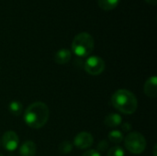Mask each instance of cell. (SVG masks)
I'll return each instance as SVG.
<instances>
[{"label": "cell", "instance_id": "obj_6", "mask_svg": "<svg viewBox=\"0 0 157 156\" xmlns=\"http://www.w3.org/2000/svg\"><path fill=\"white\" fill-rule=\"evenodd\" d=\"M18 136L13 131H7L3 134L2 137V144L4 148L8 152H14L17 150L18 146Z\"/></svg>", "mask_w": 157, "mask_h": 156}, {"label": "cell", "instance_id": "obj_9", "mask_svg": "<svg viewBox=\"0 0 157 156\" xmlns=\"http://www.w3.org/2000/svg\"><path fill=\"white\" fill-rule=\"evenodd\" d=\"M36 152H37V146L31 141H27L23 143L19 148L20 156H35Z\"/></svg>", "mask_w": 157, "mask_h": 156}, {"label": "cell", "instance_id": "obj_7", "mask_svg": "<svg viewBox=\"0 0 157 156\" xmlns=\"http://www.w3.org/2000/svg\"><path fill=\"white\" fill-rule=\"evenodd\" d=\"M93 143L94 138L87 131H81L74 138V145L80 150L88 149L92 146Z\"/></svg>", "mask_w": 157, "mask_h": 156}, {"label": "cell", "instance_id": "obj_10", "mask_svg": "<svg viewBox=\"0 0 157 156\" xmlns=\"http://www.w3.org/2000/svg\"><path fill=\"white\" fill-rule=\"evenodd\" d=\"M72 57V53L67 49L59 50L54 55V62L58 64H65L67 63Z\"/></svg>", "mask_w": 157, "mask_h": 156}, {"label": "cell", "instance_id": "obj_14", "mask_svg": "<svg viewBox=\"0 0 157 156\" xmlns=\"http://www.w3.org/2000/svg\"><path fill=\"white\" fill-rule=\"evenodd\" d=\"M123 139H124V137H123L122 132L120 131H118V130L111 131L109 133V140L110 142H112L113 143L119 144V143H121L123 141Z\"/></svg>", "mask_w": 157, "mask_h": 156}, {"label": "cell", "instance_id": "obj_1", "mask_svg": "<svg viewBox=\"0 0 157 156\" xmlns=\"http://www.w3.org/2000/svg\"><path fill=\"white\" fill-rule=\"evenodd\" d=\"M49 108L40 101L30 104L24 112V121L31 129L42 128L49 120Z\"/></svg>", "mask_w": 157, "mask_h": 156}, {"label": "cell", "instance_id": "obj_13", "mask_svg": "<svg viewBox=\"0 0 157 156\" xmlns=\"http://www.w3.org/2000/svg\"><path fill=\"white\" fill-rule=\"evenodd\" d=\"M8 110L14 116H19L22 113V111H23V106H22V104L19 101L14 100V101L9 103Z\"/></svg>", "mask_w": 157, "mask_h": 156}, {"label": "cell", "instance_id": "obj_16", "mask_svg": "<svg viewBox=\"0 0 157 156\" xmlns=\"http://www.w3.org/2000/svg\"><path fill=\"white\" fill-rule=\"evenodd\" d=\"M125 152L121 146H114L110 148L108 152V156H124Z\"/></svg>", "mask_w": 157, "mask_h": 156}, {"label": "cell", "instance_id": "obj_17", "mask_svg": "<svg viewBox=\"0 0 157 156\" xmlns=\"http://www.w3.org/2000/svg\"><path fill=\"white\" fill-rule=\"evenodd\" d=\"M109 148V143L105 140H102L98 144V151H101V152H104L106 151L107 149Z\"/></svg>", "mask_w": 157, "mask_h": 156}, {"label": "cell", "instance_id": "obj_3", "mask_svg": "<svg viewBox=\"0 0 157 156\" xmlns=\"http://www.w3.org/2000/svg\"><path fill=\"white\" fill-rule=\"evenodd\" d=\"M94 38L87 32L77 34L72 42V51L78 57H86L94 50Z\"/></svg>", "mask_w": 157, "mask_h": 156}, {"label": "cell", "instance_id": "obj_20", "mask_svg": "<svg viewBox=\"0 0 157 156\" xmlns=\"http://www.w3.org/2000/svg\"><path fill=\"white\" fill-rule=\"evenodd\" d=\"M145 1L152 6H155L157 4V0H145Z\"/></svg>", "mask_w": 157, "mask_h": 156}, {"label": "cell", "instance_id": "obj_4", "mask_svg": "<svg viewBox=\"0 0 157 156\" xmlns=\"http://www.w3.org/2000/svg\"><path fill=\"white\" fill-rule=\"evenodd\" d=\"M125 148L133 154H141L146 148V140L140 132H130L124 140Z\"/></svg>", "mask_w": 157, "mask_h": 156}, {"label": "cell", "instance_id": "obj_21", "mask_svg": "<svg viewBox=\"0 0 157 156\" xmlns=\"http://www.w3.org/2000/svg\"><path fill=\"white\" fill-rule=\"evenodd\" d=\"M0 156H4V155H3V154H0Z\"/></svg>", "mask_w": 157, "mask_h": 156}, {"label": "cell", "instance_id": "obj_12", "mask_svg": "<svg viewBox=\"0 0 157 156\" xmlns=\"http://www.w3.org/2000/svg\"><path fill=\"white\" fill-rule=\"evenodd\" d=\"M120 0H98V6L106 11L113 10L119 5Z\"/></svg>", "mask_w": 157, "mask_h": 156}, {"label": "cell", "instance_id": "obj_19", "mask_svg": "<svg viewBox=\"0 0 157 156\" xmlns=\"http://www.w3.org/2000/svg\"><path fill=\"white\" fill-rule=\"evenodd\" d=\"M121 129L124 132H130L132 131V125L130 123H123L121 126Z\"/></svg>", "mask_w": 157, "mask_h": 156}, {"label": "cell", "instance_id": "obj_15", "mask_svg": "<svg viewBox=\"0 0 157 156\" xmlns=\"http://www.w3.org/2000/svg\"><path fill=\"white\" fill-rule=\"evenodd\" d=\"M73 146H74V145H73L70 142H68V141H64V142H63V143L60 144V146H59L60 153H62V154H69V153H71V152H72V150H73Z\"/></svg>", "mask_w": 157, "mask_h": 156}, {"label": "cell", "instance_id": "obj_18", "mask_svg": "<svg viewBox=\"0 0 157 156\" xmlns=\"http://www.w3.org/2000/svg\"><path fill=\"white\" fill-rule=\"evenodd\" d=\"M83 156H101L100 155V153L97 150H94V149H91V150H88L86 151Z\"/></svg>", "mask_w": 157, "mask_h": 156}, {"label": "cell", "instance_id": "obj_11", "mask_svg": "<svg viewBox=\"0 0 157 156\" xmlns=\"http://www.w3.org/2000/svg\"><path fill=\"white\" fill-rule=\"evenodd\" d=\"M121 121H122V118L120 114L110 113L105 118L104 123L106 126H108L109 128H116L121 124Z\"/></svg>", "mask_w": 157, "mask_h": 156}, {"label": "cell", "instance_id": "obj_2", "mask_svg": "<svg viewBox=\"0 0 157 156\" xmlns=\"http://www.w3.org/2000/svg\"><path fill=\"white\" fill-rule=\"evenodd\" d=\"M112 106L123 114H133L138 108V100L133 93L127 89H119L111 97Z\"/></svg>", "mask_w": 157, "mask_h": 156}, {"label": "cell", "instance_id": "obj_8", "mask_svg": "<svg viewBox=\"0 0 157 156\" xmlns=\"http://www.w3.org/2000/svg\"><path fill=\"white\" fill-rule=\"evenodd\" d=\"M157 78L155 75L151 76L147 79V81L144 84V93L147 97L155 98L157 95Z\"/></svg>", "mask_w": 157, "mask_h": 156}, {"label": "cell", "instance_id": "obj_5", "mask_svg": "<svg viewBox=\"0 0 157 156\" xmlns=\"http://www.w3.org/2000/svg\"><path fill=\"white\" fill-rule=\"evenodd\" d=\"M105 67H106V64H105L104 60L101 57H98L96 55L88 57L84 63L85 71L90 75L101 74L104 72Z\"/></svg>", "mask_w": 157, "mask_h": 156}]
</instances>
